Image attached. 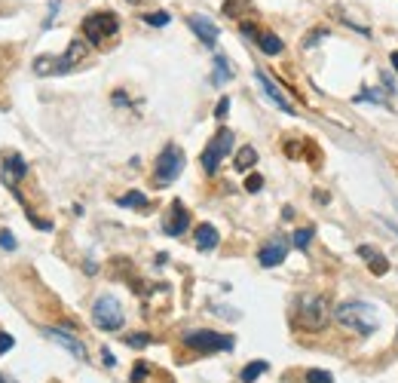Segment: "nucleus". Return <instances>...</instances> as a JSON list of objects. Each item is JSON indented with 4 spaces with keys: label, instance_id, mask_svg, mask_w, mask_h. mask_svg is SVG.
Returning <instances> with one entry per match:
<instances>
[{
    "label": "nucleus",
    "instance_id": "19",
    "mask_svg": "<svg viewBox=\"0 0 398 383\" xmlns=\"http://www.w3.org/2000/svg\"><path fill=\"white\" fill-rule=\"evenodd\" d=\"M233 77V68H230L227 56H214V71H212V83L214 86H224V83Z\"/></svg>",
    "mask_w": 398,
    "mask_h": 383
},
{
    "label": "nucleus",
    "instance_id": "37",
    "mask_svg": "<svg viewBox=\"0 0 398 383\" xmlns=\"http://www.w3.org/2000/svg\"><path fill=\"white\" fill-rule=\"evenodd\" d=\"M0 383H13V380H10V377H3V374H0Z\"/></svg>",
    "mask_w": 398,
    "mask_h": 383
},
{
    "label": "nucleus",
    "instance_id": "9",
    "mask_svg": "<svg viewBox=\"0 0 398 383\" xmlns=\"http://www.w3.org/2000/svg\"><path fill=\"white\" fill-rule=\"evenodd\" d=\"M28 175V163H25V157L22 153H6V159H3V169H0V181H3V187H10L15 196H19V181Z\"/></svg>",
    "mask_w": 398,
    "mask_h": 383
},
{
    "label": "nucleus",
    "instance_id": "13",
    "mask_svg": "<svg viewBox=\"0 0 398 383\" xmlns=\"http://www.w3.org/2000/svg\"><path fill=\"white\" fill-rule=\"evenodd\" d=\"M187 25H190V31H193V34H196L205 46H214V43H218L221 31H218V25H214L209 15H199V13L187 15Z\"/></svg>",
    "mask_w": 398,
    "mask_h": 383
},
{
    "label": "nucleus",
    "instance_id": "35",
    "mask_svg": "<svg viewBox=\"0 0 398 383\" xmlns=\"http://www.w3.org/2000/svg\"><path fill=\"white\" fill-rule=\"evenodd\" d=\"M389 61H392V71H395V74H398V49H395V52H392V56H389Z\"/></svg>",
    "mask_w": 398,
    "mask_h": 383
},
{
    "label": "nucleus",
    "instance_id": "24",
    "mask_svg": "<svg viewBox=\"0 0 398 383\" xmlns=\"http://www.w3.org/2000/svg\"><path fill=\"white\" fill-rule=\"evenodd\" d=\"M148 25H153V28H166L168 22H172V15H168L166 10H157V13H148V15H141Z\"/></svg>",
    "mask_w": 398,
    "mask_h": 383
},
{
    "label": "nucleus",
    "instance_id": "25",
    "mask_svg": "<svg viewBox=\"0 0 398 383\" xmlns=\"http://www.w3.org/2000/svg\"><path fill=\"white\" fill-rule=\"evenodd\" d=\"M153 341V337L150 334H144V331H138V334H129L126 337V347H132V350H144V347H148V343Z\"/></svg>",
    "mask_w": 398,
    "mask_h": 383
},
{
    "label": "nucleus",
    "instance_id": "20",
    "mask_svg": "<svg viewBox=\"0 0 398 383\" xmlns=\"http://www.w3.org/2000/svg\"><path fill=\"white\" fill-rule=\"evenodd\" d=\"M117 205H122V209H148L150 199L141 194V190H129V194H122L117 199Z\"/></svg>",
    "mask_w": 398,
    "mask_h": 383
},
{
    "label": "nucleus",
    "instance_id": "8",
    "mask_svg": "<svg viewBox=\"0 0 398 383\" xmlns=\"http://www.w3.org/2000/svg\"><path fill=\"white\" fill-rule=\"evenodd\" d=\"M233 132H230V129H218V132H214V138L209 144H205V150H202V157H199V163H202V172L205 175H214L218 172V166L224 163V157L230 150H233Z\"/></svg>",
    "mask_w": 398,
    "mask_h": 383
},
{
    "label": "nucleus",
    "instance_id": "5",
    "mask_svg": "<svg viewBox=\"0 0 398 383\" xmlns=\"http://www.w3.org/2000/svg\"><path fill=\"white\" fill-rule=\"evenodd\" d=\"M181 341H184V347L193 350V352H230L236 347L233 334H221V331H212V328H196V331H187Z\"/></svg>",
    "mask_w": 398,
    "mask_h": 383
},
{
    "label": "nucleus",
    "instance_id": "14",
    "mask_svg": "<svg viewBox=\"0 0 398 383\" xmlns=\"http://www.w3.org/2000/svg\"><path fill=\"white\" fill-rule=\"evenodd\" d=\"M255 80L260 83V92H264V95L270 98V102H273L276 107H279V111H285V114H294V104L288 102V98H285V92H282L279 86H276V83H273V80H270V77H266L264 71H255Z\"/></svg>",
    "mask_w": 398,
    "mask_h": 383
},
{
    "label": "nucleus",
    "instance_id": "30",
    "mask_svg": "<svg viewBox=\"0 0 398 383\" xmlns=\"http://www.w3.org/2000/svg\"><path fill=\"white\" fill-rule=\"evenodd\" d=\"M260 187H264V178H260V175H248V181H245V190H248V194H257Z\"/></svg>",
    "mask_w": 398,
    "mask_h": 383
},
{
    "label": "nucleus",
    "instance_id": "12",
    "mask_svg": "<svg viewBox=\"0 0 398 383\" xmlns=\"http://www.w3.org/2000/svg\"><path fill=\"white\" fill-rule=\"evenodd\" d=\"M43 334L49 337L52 343H58L61 350H67L74 359H80V362L86 359V347H83V341L74 331H67V328H43Z\"/></svg>",
    "mask_w": 398,
    "mask_h": 383
},
{
    "label": "nucleus",
    "instance_id": "36",
    "mask_svg": "<svg viewBox=\"0 0 398 383\" xmlns=\"http://www.w3.org/2000/svg\"><path fill=\"white\" fill-rule=\"evenodd\" d=\"M383 224H386V227H389V230H392V233L398 236V224H395V221H386V218H383Z\"/></svg>",
    "mask_w": 398,
    "mask_h": 383
},
{
    "label": "nucleus",
    "instance_id": "4",
    "mask_svg": "<svg viewBox=\"0 0 398 383\" xmlns=\"http://www.w3.org/2000/svg\"><path fill=\"white\" fill-rule=\"evenodd\" d=\"M117 31H120V19H117V13H111V10H95L83 19V37H86L92 46L107 43L111 37H117Z\"/></svg>",
    "mask_w": 398,
    "mask_h": 383
},
{
    "label": "nucleus",
    "instance_id": "18",
    "mask_svg": "<svg viewBox=\"0 0 398 383\" xmlns=\"http://www.w3.org/2000/svg\"><path fill=\"white\" fill-rule=\"evenodd\" d=\"M255 163H257V150L251 148V144H242V148L236 150V157H233V169L236 172H248Z\"/></svg>",
    "mask_w": 398,
    "mask_h": 383
},
{
    "label": "nucleus",
    "instance_id": "34",
    "mask_svg": "<svg viewBox=\"0 0 398 383\" xmlns=\"http://www.w3.org/2000/svg\"><path fill=\"white\" fill-rule=\"evenodd\" d=\"M282 218L291 221V218H294V209H291V205H285V209H282Z\"/></svg>",
    "mask_w": 398,
    "mask_h": 383
},
{
    "label": "nucleus",
    "instance_id": "7",
    "mask_svg": "<svg viewBox=\"0 0 398 383\" xmlns=\"http://www.w3.org/2000/svg\"><path fill=\"white\" fill-rule=\"evenodd\" d=\"M181 172H184V150L178 144H166L157 157V166H153V184L166 187V184H172Z\"/></svg>",
    "mask_w": 398,
    "mask_h": 383
},
{
    "label": "nucleus",
    "instance_id": "16",
    "mask_svg": "<svg viewBox=\"0 0 398 383\" xmlns=\"http://www.w3.org/2000/svg\"><path fill=\"white\" fill-rule=\"evenodd\" d=\"M358 255L367 258V267H371L374 276H383V273L389 270V260L383 258V251L374 249V245H358Z\"/></svg>",
    "mask_w": 398,
    "mask_h": 383
},
{
    "label": "nucleus",
    "instance_id": "1",
    "mask_svg": "<svg viewBox=\"0 0 398 383\" xmlns=\"http://www.w3.org/2000/svg\"><path fill=\"white\" fill-rule=\"evenodd\" d=\"M86 52H89V46L83 43V37H74L61 56H37L31 68H34L37 77H58V74L74 71L77 65H83V61H86Z\"/></svg>",
    "mask_w": 398,
    "mask_h": 383
},
{
    "label": "nucleus",
    "instance_id": "26",
    "mask_svg": "<svg viewBox=\"0 0 398 383\" xmlns=\"http://www.w3.org/2000/svg\"><path fill=\"white\" fill-rule=\"evenodd\" d=\"M306 383H334V377L328 371H319V368H310L306 371Z\"/></svg>",
    "mask_w": 398,
    "mask_h": 383
},
{
    "label": "nucleus",
    "instance_id": "27",
    "mask_svg": "<svg viewBox=\"0 0 398 383\" xmlns=\"http://www.w3.org/2000/svg\"><path fill=\"white\" fill-rule=\"evenodd\" d=\"M321 37H328V28H316V31H310V34H306V40H303V46L310 49V46L321 43Z\"/></svg>",
    "mask_w": 398,
    "mask_h": 383
},
{
    "label": "nucleus",
    "instance_id": "32",
    "mask_svg": "<svg viewBox=\"0 0 398 383\" xmlns=\"http://www.w3.org/2000/svg\"><path fill=\"white\" fill-rule=\"evenodd\" d=\"M227 111H230V98L224 95V98L218 102V107H214V117H218V120H227Z\"/></svg>",
    "mask_w": 398,
    "mask_h": 383
},
{
    "label": "nucleus",
    "instance_id": "29",
    "mask_svg": "<svg viewBox=\"0 0 398 383\" xmlns=\"http://www.w3.org/2000/svg\"><path fill=\"white\" fill-rule=\"evenodd\" d=\"M0 249L15 251V236L10 233V230H0Z\"/></svg>",
    "mask_w": 398,
    "mask_h": 383
},
{
    "label": "nucleus",
    "instance_id": "6",
    "mask_svg": "<svg viewBox=\"0 0 398 383\" xmlns=\"http://www.w3.org/2000/svg\"><path fill=\"white\" fill-rule=\"evenodd\" d=\"M92 322L102 331H120L122 322H126V313H122V304L113 295H98L95 304H92Z\"/></svg>",
    "mask_w": 398,
    "mask_h": 383
},
{
    "label": "nucleus",
    "instance_id": "10",
    "mask_svg": "<svg viewBox=\"0 0 398 383\" xmlns=\"http://www.w3.org/2000/svg\"><path fill=\"white\" fill-rule=\"evenodd\" d=\"M285 258H288V240L285 236H270L257 251V264L266 267V270H270V267H279Z\"/></svg>",
    "mask_w": 398,
    "mask_h": 383
},
{
    "label": "nucleus",
    "instance_id": "11",
    "mask_svg": "<svg viewBox=\"0 0 398 383\" xmlns=\"http://www.w3.org/2000/svg\"><path fill=\"white\" fill-rule=\"evenodd\" d=\"M190 230V212L184 209L181 199H175L172 205H168L166 218H163V233L166 236H184Z\"/></svg>",
    "mask_w": 398,
    "mask_h": 383
},
{
    "label": "nucleus",
    "instance_id": "31",
    "mask_svg": "<svg viewBox=\"0 0 398 383\" xmlns=\"http://www.w3.org/2000/svg\"><path fill=\"white\" fill-rule=\"evenodd\" d=\"M13 347H15V337L6 334V331H0V356H3V352H10Z\"/></svg>",
    "mask_w": 398,
    "mask_h": 383
},
{
    "label": "nucleus",
    "instance_id": "33",
    "mask_svg": "<svg viewBox=\"0 0 398 383\" xmlns=\"http://www.w3.org/2000/svg\"><path fill=\"white\" fill-rule=\"evenodd\" d=\"M102 362H104L107 368H113V365H117V359H113V352H111V350H107V347L102 350Z\"/></svg>",
    "mask_w": 398,
    "mask_h": 383
},
{
    "label": "nucleus",
    "instance_id": "21",
    "mask_svg": "<svg viewBox=\"0 0 398 383\" xmlns=\"http://www.w3.org/2000/svg\"><path fill=\"white\" fill-rule=\"evenodd\" d=\"M266 371H270V362H264V359H257V362H248V365L242 368L239 380H242V383H255V380L260 377V374H266Z\"/></svg>",
    "mask_w": 398,
    "mask_h": 383
},
{
    "label": "nucleus",
    "instance_id": "28",
    "mask_svg": "<svg viewBox=\"0 0 398 383\" xmlns=\"http://www.w3.org/2000/svg\"><path fill=\"white\" fill-rule=\"evenodd\" d=\"M150 374V368L144 365V362H138L135 368H132V377H129V383H144V377Z\"/></svg>",
    "mask_w": 398,
    "mask_h": 383
},
{
    "label": "nucleus",
    "instance_id": "17",
    "mask_svg": "<svg viewBox=\"0 0 398 383\" xmlns=\"http://www.w3.org/2000/svg\"><path fill=\"white\" fill-rule=\"evenodd\" d=\"M255 43H257V49L264 52V56H282V49H285V43H282L279 34H273V31H260Z\"/></svg>",
    "mask_w": 398,
    "mask_h": 383
},
{
    "label": "nucleus",
    "instance_id": "38",
    "mask_svg": "<svg viewBox=\"0 0 398 383\" xmlns=\"http://www.w3.org/2000/svg\"><path fill=\"white\" fill-rule=\"evenodd\" d=\"M129 3H141V0H129Z\"/></svg>",
    "mask_w": 398,
    "mask_h": 383
},
{
    "label": "nucleus",
    "instance_id": "2",
    "mask_svg": "<svg viewBox=\"0 0 398 383\" xmlns=\"http://www.w3.org/2000/svg\"><path fill=\"white\" fill-rule=\"evenodd\" d=\"M334 319H337V325L349 328V331H356V334H374L380 328L377 306L367 301H343L334 310Z\"/></svg>",
    "mask_w": 398,
    "mask_h": 383
},
{
    "label": "nucleus",
    "instance_id": "22",
    "mask_svg": "<svg viewBox=\"0 0 398 383\" xmlns=\"http://www.w3.org/2000/svg\"><path fill=\"white\" fill-rule=\"evenodd\" d=\"M352 102H374V104H386V89H362Z\"/></svg>",
    "mask_w": 398,
    "mask_h": 383
},
{
    "label": "nucleus",
    "instance_id": "3",
    "mask_svg": "<svg viewBox=\"0 0 398 383\" xmlns=\"http://www.w3.org/2000/svg\"><path fill=\"white\" fill-rule=\"evenodd\" d=\"M331 322V304L325 295H301L294 304V325L301 331H321Z\"/></svg>",
    "mask_w": 398,
    "mask_h": 383
},
{
    "label": "nucleus",
    "instance_id": "23",
    "mask_svg": "<svg viewBox=\"0 0 398 383\" xmlns=\"http://www.w3.org/2000/svg\"><path fill=\"white\" fill-rule=\"evenodd\" d=\"M310 242H312V227H301V230H294V236H291V245L301 249V251L310 249Z\"/></svg>",
    "mask_w": 398,
    "mask_h": 383
},
{
    "label": "nucleus",
    "instance_id": "15",
    "mask_svg": "<svg viewBox=\"0 0 398 383\" xmlns=\"http://www.w3.org/2000/svg\"><path fill=\"white\" fill-rule=\"evenodd\" d=\"M193 242H196L199 251H214V249H218V242H221L218 227H214V224H199L193 230Z\"/></svg>",
    "mask_w": 398,
    "mask_h": 383
}]
</instances>
